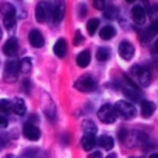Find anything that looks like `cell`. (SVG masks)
<instances>
[{
    "label": "cell",
    "instance_id": "cell-2",
    "mask_svg": "<svg viewBox=\"0 0 158 158\" xmlns=\"http://www.w3.org/2000/svg\"><path fill=\"white\" fill-rule=\"evenodd\" d=\"M130 74L136 80V83H138L142 86H148V84L151 83V72L146 67L135 64L130 69Z\"/></svg>",
    "mask_w": 158,
    "mask_h": 158
},
{
    "label": "cell",
    "instance_id": "cell-33",
    "mask_svg": "<svg viewBox=\"0 0 158 158\" xmlns=\"http://www.w3.org/2000/svg\"><path fill=\"white\" fill-rule=\"evenodd\" d=\"M93 4L96 10H104L105 7V0H93Z\"/></svg>",
    "mask_w": 158,
    "mask_h": 158
},
{
    "label": "cell",
    "instance_id": "cell-5",
    "mask_svg": "<svg viewBox=\"0 0 158 158\" xmlns=\"http://www.w3.org/2000/svg\"><path fill=\"white\" fill-rule=\"evenodd\" d=\"M74 88L79 91H83V93H89V91H93L95 88H96V81L95 79L89 75V74H84L81 77H79L75 83H74Z\"/></svg>",
    "mask_w": 158,
    "mask_h": 158
},
{
    "label": "cell",
    "instance_id": "cell-9",
    "mask_svg": "<svg viewBox=\"0 0 158 158\" xmlns=\"http://www.w3.org/2000/svg\"><path fill=\"white\" fill-rule=\"evenodd\" d=\"M64 12H65V6L63 1H57L54 4V6L51 9V17L53 23H59L63 17H64Z\"/></svg>",
    "mask_w": 158,
    "mask_h": 158
},
{
    "label": "cell",
    "instance_id": "cell-10",
    "mask_svg": "<svg viewBox=\"0 0 158 158\" xmlns=\"http://www.w3.org/2000/svg\"><path fill=\"white\" fill-rule=\"evenodd\" d=\"M118 54L121 56L122 59L125 60H130L133 54H135V47L132 46L131 42L128 41H122L120 44H118Z\"/></svg>",
    "mask_w": 158,
    "mask_h": 158
},
{
    "label": "cell",
    "instance_id": "cell-15",
    "mask_svg": "<svg viewBox=\"0 0 158 158\" xmlns=\"http://www.w3.org/2000/svg\"><path fill=\"white\" fill-rule=\"evenodd\" d=\"M156 110V105L152 102V101H148V100H142L141 101V114L144 118H148L153 115Z\"/></svg>",
    "mask_w": 158,
    "mask_h": 158
},
{
    "label": "cell",
    "instance_id": "cell-1",
    "mask_svg": "<svg viewBox=\"0 0 158 158\" xmlns=\"http://www.w3.org/2000/svg\"><path fill=\"white\" fill-rule=\"evenodd\" d=\"M0 12L4 16V25L9 32H12L16 25V10L15 6L7 1L0 2Z\"/></svg>",
    "mask_w": 158,
    "mask_h": 158
},
{
    "label": "cell",
    "instance_id": "cell-18",
    "mask_svg": "<svg viewBox=\"0 0 158 158\" xmlns=\"http://www.w3.org/2000/svg\"><path fill=\"white\" fill-rule=\"evenodd\" d=\"M98 143L101 148H104L106 151H110L114 147V138L111 136H107V135H101L98 138Z\"/></svg>",
    "mask_w": 158,
    "mask_h": 158
},
{
    "label": "cell",
    "instance_id": "cell-14",
    "mask_svg": "<svg viewBox=\"0 0 158 158\" xmlns=\"http://www.w3.org/2000/svg\"><path fill=\"white\" fill-rule=\"evenodd\" d=\"M67 49H68V46H67V41H65L64 38H59V40L54 43V46H53V52H54V54H56L57 57H59V58H63V57L65 56Z\"/></svg>",
    "mask_w": 158,
    "mask_h": 158
},
{
    "label": "cell",
    "instance_id": "cell-32",
    "mask_svg": "<svg viewBox=\"0 0 158 158\" xmlns=\"http://www.w3.org/2000/svg\"><path fill=\"white\" fill-rule=\"evenodd\" d=\"M118 139L121 141V142H125L126 141V138H128V131L126 130V128H121L120 131H118Z\"/></svg>",
    "mask_w": 158,
    "mask_h": 158
},
{
    "label": "cell",
    "instance_id": "cell-27",
    "mask_svg": "<svg viewBox=\"0 0 158 158\" xmlns=\"http://www.w3.org/2000/svg\"><path fill=\"white\" fill-rule=\"evenodd\" d=\"M12 111V104L10 100H6V99H2L0 100V112L2 115H6V114H10Z\"/></svg>",
    "mask_w": 158,
    "mask_h": 158
},
{
    "label": "cell",
    "instance_id": "cell-4",
    "mask_svg": "<svg viewBox=\"0 0 158 158\" xmlns=\"http://www.w3.org/2000/svg\"><path fill=\"white\" fill-rule=\"evenodd\" d=\"M17 74H19V62L17 59H9L5 63L4 67V72H2V78L6 83L11 84L15 83L17 79Z\"/></svg>",
    "mask_w": 158,
    "mask_h": 158
},
{
    "label": "cell",
    "instance_id": "cell-8",
    "mask_svg": "<svg viewBox=\"0 0 158 158\" xmlns=\"http://www.w3.org/2000/svg\"><path fill=\"white\" fill-rule=\"evenodd\" d=\"M22 132H23V136L30 139V141H37L40 137H41V131L37 126H35L33 123L31 122H26L23 125V128H22Z\"/></svg>",
    "mask_w": 158,
    "mask_h": 158
},
{
    "label": "cell",
    "instance_id": "cell-7",
    "mask_svg": "<svg viewBox=\"0 0 158 158\" xmlns=\"http://www.w3.org/2000/svg\"><path fill=\"white\" fill-rule=\"evenodd\" d=\"M36 20L38 22H44L51 15V6L47 1H40L36 6Z\"/></svg>",
    "mask_w": 158,
    "mask_h": 158
},
{
    "label": "cell",
    "instance_id": "cell-36",
    "mask_svg": "<svg viewBox=\"0 0 158 158\" xmlns=\"http://www.w3.org/2000/svg\"><path fill=\"white\" fill-rule=\"evenodd\" d=\"M6 142H7V137L4 133H0V149H2L5 147Z\"/></svg>",
    "mask_w": 158,
    "mask_h": 158
},
{
    "label": "cell",
    "instance_id": "cell-24",
    "mask_svg": "<svg viewBox=\"0 0 158 158\" xmlns=\"http://www.w3.org/2000/svg\"><path fill=\"white\" fill-rule=\"evenodd\" d=\"M21 158H46V156L40 149H26L22 153Z\"/></svg>",
    "mask_w": 158,
    "mask_h": 158
},
{
    "label": "cell",
    "instance_id": "cell-26",
    "mask_svg": "<svg viewBox=\"0 0 158 158\" xmlns=\"http://www.w3.org/2000/svg\"><path fill=\"white\" fill-rule=\"evenodd\" d=\"M109 57H110V49H109V48H106V47H100V48L96 51V58H98V60L105 62V60L109 59Z\"/></svg>",
    "mask_w": 158,
    "mask_h": 158
},
{
    "label": "cell",
    "instance_id": "cell-19",
    "mask_svg": "<svg viewBox=\"0 0 158 158\" xmlns=\"http://www.w3.org/2000/svg\"><path fill=\"white\" fill-rule=\"evenodd\" d=\"M96 143V138L94 135H84L83 138H81V147L85 149V151H91L94 148Z\"/></svg>",
    "mask_w": 158,
    "mask_h": 158
},
{
    "label": "cell",
    "instance_id": "cell-35",
    "mask_svg": "<svg viewBox=\"0 0 158 158\" xmlns=\"http://www.w3.org/2000/svg\"><path fill=\"white\" fill-rule=\"evenodd\" d=\"M7 123H9L7 118L4 115H0V128H5L7 126Z\"/></svg>",
    "mask_w": 158,
    "mask_h": 158
},
{
    "label": "cell",
    "instance_id": "cell-29",
    "mask_svg": "<svg viewBox=\"0 0 158 158\" xmlns=\"http://www.w3.org/2000/svg\"><path fill=\"white\" fill-rule=\"evenodd\" d=\"M117 15H118V10H117L115 6H109V7L104 11V16H105V19L114 20Z\"/></svg>",
    "mask_w": 158,
    "mask_h": 158
},
{
    "label": "cell",
    "instance_id": "cell-39",
    "mask_svg": "<svg viewBox=\"0 0 158 158\" xmlns=\"http://www.w3.org/2000/svg\"><path fill=\"white\" fill-rule=\"evenodd\" d=\"M106 158H116V154H115V153H110Z\"/></svg>",
    "mask_w": 158,
    "mask_h": 158
},
{
    "label": "cell",
    "instance_id": "cell-21",
    "mask_svg": "<svg viewBox=\"0 0 158 158\" xmlns=\"http://www.w3.org/2000/svg\"><path fill=\"white\" fill-rule=\"evenodd\" d=\"M31 68H32V62L28 57H25L19 62V72H21L22 74H28L31 72Z\"/></svg>",
    "mask_w": 158,
    "mask_h": 158
},
{
    "label": "cell",
    "instance_id": "cell-37",
    "mask_svg": "<svg viewBox=\"0 0 158 158\" xmlns=\"http://www.w3.org/2000/svg\"><path fill=\"white\" fill-rule=\"evenodd\" d=\"M89 158H102V154H101V152L96 151V152H93V153L89 156Z\"/></svg>",
    "mask_w": 158,
    "mask_h": 158
},
{
    "label": "cell",
    "instance_id": "cell-28",
    "mask_svg": "<svg viewBox=\"0 0 158 158\" xmlns=\"http://www.w3.org/2000/svg\"><path fill=\"white\" fill-rule=\"evenodd\" d=\"M99 27V20L98 19H90L86 23V30L89 32V35H94L95 31L98 30Z\"/></svg>",
    "mask_w": 158,
    "mask_h": 158
},
{
    "label": "cell",
    "instance_id": "cell-30",
    "mask_svg": "<svg viewBox=\"0 0 158 158\" xmlns=\"http://www.w3.org/2000/svg\"><path fill=\"white\" fill-rule=\"evenodd\" d=\"M86 11H88V9H86V5L85 4H79L78 5V16L80 19H83L86 15Z\"/></svg>",
    "mask_w": 158,
    "mask_h": 158
},
{
    "label": "cell",
    "instance_id": "cell-38",
    "mask_svg": "<svg viewBox=\"0 0 158 158\" xmlns=\"http://www.w3.org/2000/svg\"><path fill=\"white\" fill-rule=\"evenodd\" d=\"M154 49H156V52L158 53V38H157L156 42H154Z\"/></svg>",
    "mask_w": 158,
    "mask_h": 158
},
{
    "label": "cell",
    "instance_id": "cell-34",
    "mask_svg": "<svg viewBox=\"0 0 158 158\" xmlns=\"http://www.w3.org/2000/svg\"><path fill=\"white\" fill-rule=\"evenodd\" d=\"M30 88H31V83H30V80L28 79H25L23 80V83H22V89L25 90V93H30Z\"/></svg>",
    "mask_w": 158,
    "mask_h": 158
},
{
    "label": "cell",
    "instance_id": "cell-11",
    "mask_svg": "<svg viewBox=\"0 0 158 158\" xmlns=\"http://www.w3.org/2000/svg\"><path fill=\"white\" fill-rule=\"evenodd\" d=\"M28 41H30L31 46L35 47V48H41L44 44V38H43L42 33L38 30H35V28L30 31V33H28Z\"/></svg>",
    "mask_w": 158,
    "mask_h": 158
},
{
    "label": "cell",
    "instance_id": "cell-42",
    "mask_svg": "<svg viewBox=\"0 0 158 158\" xmlns=\"http://www.w3.org/2000/svg\"><path fill=\"white\" fill-rule=\"evenodd\" d=\"M1 37H2V31H1V28H0V40H1Z\"/></svg>",
    "mask_w": 158,
    "mask_h": 158
},
{
    "label": "cell",
    "instance_id": "cell-20",
    "mask_svg": "<svg viewBox=\"0 0 158 158\" xmlns=\"http://www.w3.org/2000/svg\"><path fill=\"white\" fill-rule=\"evenodd\" d=\"M115 35H116V30H115L112 26H110V25L104 26V27L100 30V37H101L102 40H105V41L111 40Z\"/></svg>",
    "mask_w": 158,
    "mask_h": 158
},
{
    "label": "cell",
    "instance_id": "cell-16",
    "mask_svg": "<svg viewBox=\"0 0 158 158\" xmlns=\"http://www.w3.org/2000/svg\"><path fill=\"white\" fill-rule=\"evenodd\" d=\"M90 59H91L90 51H89V49H84V51H81V52L77 56V64H78L80 68H85V67L90 63Z\"/></svg>",
    "mask_w": 158,
    "mask_h": 158
},
{
    "label": "cell",
    "instance_id": "cell-40",
    "mask_svg": "<svg viewBox=\"0 0 158 158\" xmlns=\"http://www.w3.org/2000/svg\"><path fill=\"white\" fill-rule=\"evenodd\" d=\"M148 158H158V153H153V154H151Z\"/></svg>",
    "mask_w": 158,
    "mask_h": 158
},
{
    "label": "cell",
    "instance_id": "cell-3",
    "mask_svg": "<svg viewBox=\"0 0 158 158\" xmlns=\"http://www.w3.org/2000/svg\"><path fill=\"white\" fill-rule=\"evenodd\" d=\"M114 109H115V111H116V115L120 116V117L123 118V120H131V118H133V117L136 116V114H137L135 106H133L131 102L125 101V100H118V101L115 104Z\"/></svg>",
    "mask_w": 158,
    "mask_h": 158
},
{
    "label": "cell",
    "instance_id": "cell-13",
    "mask_svg": "<svg viewBox=\"0 0 158 158\" xmlns=\"http://www.w3.org/2000/svg\"><path fill=\"white\" fill-rule=\"evenodd\" d=\"M131 12H132V17H133V20H135L136 23L143 25L146 22V11H144V9H143L142 5H135L132 7V11Z\"/></svg>",
    "mask_w": 158,
    "mask_h": 158
},
{
    "label": "cell",
    "instance_id": "cell-12",
    "mask_svg": "<svg viewBox=\"0 0 158 158\" xmlns=\"http://www.w3.org/2000/svg\"><path fill=\"white\" fill-rule=\"evenodd\" d=\"M2 51H4V53H5L6 56H9V57L15 56V54L17 53V51H19V41H17V38H16V37L9 38V40L5 42Z\"/></svg>",
    "mask_w": 158,
    "mask_h": 158
},
{
    "label": "cell",
    "instance_id": "cell-25",
    "mask_svg": "<svg viewBox=\"0 0 158 158\" xmlns=\"http://www.w3.org/2000/svg\"><path fill=\"white\" fill-rule=\"evenodd\" d=\"M43 110H44L47 117H49V118H54L56 117V106H54L53 101L51 100V98H48V104L43 105Z\"/></svg>",
    "mask_w": 158,
    "mask_h": 158
},
{
    "label": "cell",
    "instance_id": "cell-6",
    "mask_svg": "<svg viewBox=\"0 0 158 158\" xmlns=\"http://www.w3.org/2000/svg\"><path fill=\"white\" fill-rule=\"evenodd\" d=\"M98 116H99V120L102 121L104 123H112L117 118V115H116V111H115L114 106H111L109 104H104L99 109Z\"/></svg>",
    "mask_w": 158,
    "mask_h": 158
},
{
    "label": "cell",
    "instance_id": "cell-43",
    "mask_svg": "<svg viewBox=\"0 0 158 158\" xmlns=\"http://www.w3.org/2000/svg\"><path fill=\"white\" fill-rule=\"evenodd\" d=\"M127 2H133V1H136V0H126Z\"/></svg>",
    "mask_w": 158,
    "mask_h": 158
},
{
    "label": "cell",
    "instance_id": "cell-17",
    "mask_svg": "<svg viewBox=\"0 0 158 158\" xmlns=\"http://www.w3.org/2000/svg\"><path fill=\"white\" fill-rule=\"evenodd\" d=\"M11 104H12V111L14 112H16L20 116L25 115V112H26V104H25V101L21 98H15Z\"/></svg>",
    "mask_w": 158,
    "mask_h": 158
},
{
    "label": "cell",
    "instance_id": "cell-41",
    "mask_svg": "<svg viewBox=\"0 0 158 158\" xmlns=\"http://www.w3.org/2000/svg\"><path fill=\"white\" fill-rule=\"evenodd\" d=\"M4 158H16V157H15L14 154H7V156H5Z\"/></svg>",
    "mask_w": 158,
    "mask_h": 158
},
{
    "label": "cell",
    "instance_id": "cell-31",
    "mask_svg": "<svg viewBox=\"0 0 158 158\" xmlns=\"http://www.w3.org/2000/svg\"><path fill=\"white\" fill-rule=\"evenodd\" d=\"M83 41H84V37H83L81 32H80V31H75V36H74V41H73V43H74L75 46H79Z\"/></svg>",
    "mask_w": 158,
    "mask_h": 158
},
{
    "label": "cell",
    "instance_id": "cell-22",
    "mask_svg": "<svg viewBox=\"0 0 158 158\" xmlns=\"http://www.w3.org/2000/svg\"><path fill=\"white\" fill-rule=\"evenodd\" d=\"M81 128L86 135H95L96 133V125L91 120H84L81 123Z\"/></svg>",
    "mask_w": 158,
    "mask_h": 158
},
{
    "label": "cell",
    "instance_id": "cell-23",
    "mask_svg": "<svg viewBox=\"0 0 158 158\" xmlns=\"http://www.w3.org/2000/svg\"><path fill=\"white\" fill-rule=\"evenodd\" d=\"M157 33H158V19L152 22V25L142 33V36H146V38L149 40V38H152L153 36H156Z\"/></svg>",
    "mask_w": 158,
    "mask_h": 158
}]
</instances>
